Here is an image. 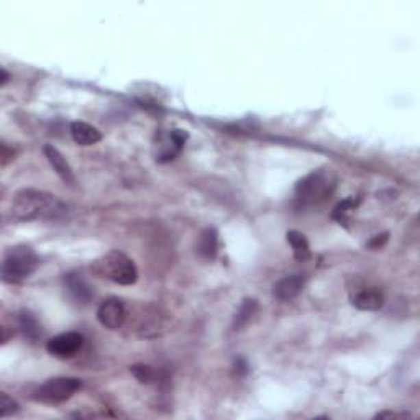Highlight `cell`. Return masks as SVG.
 <instances>
[{"label": "cell", "instance_id": "cb8c5ba5", "mask_svg": "<svg viewBox=\"0 0 420 420\" xmlns=\"http://www.w3.org/2000/svg\"><path fill=\"white\" fill-rule=\"evenodd\" d=\"M15 151H8V145L7 143H3L2 145V166H7L8 164V161H12V160H15Z\"/></svg>", "mask_w": 420, "mask_h": 420}, {"label": "cell", "instance_id": "30bf717a", "mask_svg": "<svg viewBox=\"0 0 420 420\" xmlns=\"http://www.w3.org/2000/svg\"><path fill=\"white\" fill-rule=\"evenodd\" d=\"M64 288L69 293V296L77 304H87L92 299V289L87 284V281L82 277L81 273H68L62 277Z\"/></svg>", "mask_w": 420, "mask_h": 420}, {"label": "cell", "instance_id": "277c9868", "mask_svg": "<svg viewBox=\"0 0 420 420\" xmlns=\"http://www.w3.org/2000/svg\"><path fill=\"white\" fill-rule=\"evenodd\" d=\"M92 269L99 276L120 286H132L138 280V269H136L133 260L117 249L95 260Z\"/></svg>", "mask_w": 420, "mask_h": 420}, {"label": "cell", "instance_id": "6da1fadb", "mask_svg": "<svg viewBox=\"0 0 420 420\" xmlns=\"http://www.w3.org/2000/svg\"><path fill=\"white\" fill-rule=\"evenodd\" d=\"M12 215L22 222L32 220H55L68 212V206L56 195L36 189H22L12 201Z\"/></svg>", "mask_w": 420, "mask_h": 420}, {"label": "cell", "instance_id": "8fae6325", "mask_svg": "<svg viewBox=\"0 0 420 420\" xmlns=\"http://www.w3.org/2000/svg\"><path fill=\"white\" fill-rule=\"evenodd\" d=\"M306 284V277L302 274H291V276L282 277L274 284L273 294L280 301H291V299L297 297Z\"/></svg>", "mask_w": 420, "mask_h": 420}, {"label": "cell", "instance_id": "e0dca14e", "mask_svg": "<svg viewBox=\"0 0 420 420\" xmlns=\"http://www.w3.org/2000/svg\"><path fill=\"white\" fill-rule=\"evenodd\" d=\"M258 310V302L255 299H245L243 302H241L240 309L236 310L235 319H234V328L235 330H241L249 320L253 319V315L256 314Z\"/></svg>", "mask_w": 420, "mask_h": 420}, {"label": "cell", "instance_id": "4fadbf2b", "mask_svg": "<svg viewBox=\"0 0 420 420\" xmlns=\"http://www.w3.org/2000/svg\"><path fill=\"white\" fill-rule=\"evenodd\" d=\"M71 136L81 147H90V145L99 143L102 140L101 132L86 122H73L71 123Z\"/></svg>", "mask_w": 420, "mask_h": 420}, {"label": "cell", "instance_id": "d6986e66", "mask_svg": "<svg viewBox=\"0 0 420 420\" xmlns=\"http://www.w3.org/2000/svg\"><path fill=\"white\" fill-rule=\"evenodd\" d=\"M130 373L141 382V384H149V382L156 380L155 369L148 365H133L130 368Z\"/></svg>", "mask_w": 420, "mask_h": 420}, {"label": "cell", "instance_id": "9a60e30c", "mask_svg": "<svg viewBox=\"0 0 420 420\" xmlns=\"http://www.w3.org/2000/svg\"><path fill=\"white\" fill-rule=\"evenodd\" d=\"M286 240H288L291 248H293L294 258H296L297 261L309 260L312 253H310V245L309 241H307L306 235L297 230H289L288 234H286Z\"/></svg>", "mask_w": 420, "mask_h": 420}, {"label": "cell", "instance_id": "2e32d148", "mask_svg": "<svg viewBox=\"0 0 420 420\" xmlns=\"http://www.w3.org/2000/svg\"><path fill=\"white\" fill-rule=\"evenodd\" d=\"M18 328L32 342L38 340V336L41 335V325L38 319H36L30 310H22L18 314Z\"/></svg>", "mask_w": 420, "mask_h": 420}, {"label": "cell", "instance_id": "d4e9b609", "mask_svg": "<svg viewBox=\"0 0 420 420\" xmlns=\"http://www.w3.org/2000/svg\"><path fill=\"white\" fill-rule=\"evenodd\" d=\"M8 81H10V74H8L5 69H2V81H0V86H2V87H3V86H5V84H7V82H8Z\"/></svg>", "mask_w": 420, "mask_h": 420}, {"label": "cell", "instance_id": "ba28073f", "mask_svg": "<svg viewBox=\"0 0 420 420\" xmlns=\"http://www.w3.org/2000/svg\"><path fill=\"white\" fill-rule=\"evenodd\" d=\"M187 140V133L184 130H169L168 133H161L158 138V151H156V161L160 163H168L173 161L174 158L181 153L184 148Z\"/></svg>", "mask_w": 420, "mask_h": 420}, {"label": "cell", "instance_id": "5b68a950", "mask_svg": "<svg viewBox=\"0 0 420 420\" xmlns=\"http://www.w3.org/2000/svg\"><path fill=\"white\" fill-rule=\"evenodd\" d=\"M82 388V381L77 378H53L35 391L36 401L43 404H61L68 401Z\"/></svg>", "mask_w": 420, "mask_h": 420}, {"label": "cell", "instance_id": "7c38bea8", "mask_svg": "<svg viewBox=\"0 0 420 420\" xmlns=\"http://www.w3.org/2000/svg\"><path fill=\"white\" fill-rule=\"evenodd\" d=\"M351 304L360 310H380L384 306V294L378 288H365L351 297Z\"/></svg>", "mask_w": 420, "mask_h": 420}, {"label": "cell", "instance_id": "44dd1931", "mask_svg": "<svg viewBox=\"0 0 420 420\" xmlns=\"http://www.w3.org/2000/svg\"><path fill=\"white\" fill-rule=\"evenodd\" d=\"M388 240H389V234L376 235V236H373L371 240H369V243L366 245V247L371 248V249H381L386 243H388Z\"/></svg>", "mask_w": 420, "mask_h": 420}, {"label": "cell", "instance_id": "7a4b0ae2", "mask_svg": "<svg viewBox=\"0 0 420 420\" xmlns=\"http://www.w3.org/2000/svg\"><path fill=\"white\" fill-rule=\"evenodd\" d=\"M336 174L330 168H320L302 177L296 186V197L304 206H319L332 197L336 189Z\"/></svg>", "mask_w": 420, "mask_h": 420}, {"label": "cell", "instance_id": "3957f363", "mask_svg": "<svg viewBox=\"0 0 420 420\" xmlns=\"http://www.w3.org/2000/svg\"><path fill=\"white\" fill-rule=\"evenodd\" d=\"M40 258L28 245H15L8 248L2 261V280L8 284L27 281L38 269Z\"/></svg>", "mask_w": 420, "mask_h": 420}, {"label": "cell", "instance_id": "7402d4cb", "mask_svg": "<svg viewBox=\"0 0 420 420\" xmlns=\"http://www.w3.org/2000/svg\"><path fill=\"white\" fill-rule=\"evenodd\" d=\"M234 368H235L236 376H245V374H248V371H249L248 363H247V360H245V358H236Z\"/></svg>", "mask_w": 420, "mask_h": 420}, {"label": "cell", "instance_id": "ac0fdd59", "mask_svg": "<svg viewBox=\"0 0 420 420\" xmlns=\"http://www.w3.org/2000/svg\"><path fill=\"white\" fill-rule=\"evenodd\" d=\"M358 203H360V199H355V197L345 199L343 202H340L338 206L335 207L334 219L336 220V222L345 223L348 220V215H350V212L355 210L356 207H358Z\"/></svg>", "mask_w": 420, "mask_h": 420}, {"label": "cell", "instance_id": "603a6c76", "mask_svg": "<svg viewBox=\"0 0 420 420\" xmlns=\"http://www.w3.org/2000/svg\"><path fill=\"white\" fill-rule=\"evenodd\" d=\"M410 414L407 412H391V410H384V412L376 414V419H407Z\"/></svg>", "mask_w": 420, "mask_h": 420}, {"label": "cell", "instance_id": "52a82bcc", "mask_svg": "<svg viewBox=\"0 0 420 420\" xmlns=\"http://www.w3.org/2000/svg\"><path fill=\"white\" fill-rule=\"evenodd\" d=\"M97 320L102 327L109 330H117L127 320V307L122 299L109 297L106 299L97 309Z\"/></svg>", "mask_w": 420, "mask_h": 420}, {"label": "cell", "instance_id": "5bb4252c", "mask_svg": "<svg viewBox=\"0 0 420 420\" xmlns=\"http://www.w3.org/2000/svg\"><path fill=\"white\" fill-rule=\"evenodd\" d=\"M219 251V234L215 228H206L199 236L197 253L206 260H214Z\"/></svg>", "mask_w": 420, "mask_h": 420}, {"label": "cell", "instance_id": "9c48e42d", "mask_svg": "<svg viewBox=\"0 0 420 420\" xmlns=\"http://www.w3.org/2000/svg\"><path fill=\"white\" fill-rule=\"evenodd\" d=\"M43 153H45V156H47L48 163L51 164L53 171H55L58 176L61 177V181L71 187L76 186V176H74L73 168H71L68 160L62 156V153L60 151V149L53 147V145H45Z\"/></svg>", "mask_w": 420, "mask_h": 420}, {"label": "cell", "instance_id": "8992f818", "mask_svg": "<svg viewBox=\"0 0 420 420\" xmlns=\"http://www.w3.org/2000/svg\"><path fill=\"white\" fill-rule=\"evenodd\" d=\"M84 345V336L77 332H64V334L56 335L47 343V350L51 356L58 360H69L74 358L81 351Z\"/></svg>", "mask_w": 420, "mask_h": 420}, {"label": "cell", "instance_id": "ffe728a7", "mask_svg": "<svg viewBox=\"0 0 420 420\" xmlns=\"http://www.w3.org/2000/svg\"><path fill=\"white\" fill-rule=\"evenodd\" d=\"M20 410V406L8 396L7 393H0V417H8Z\"/></svg>", "mask_w": 420, "mask_h": 420}]
</instances>
